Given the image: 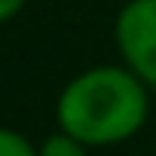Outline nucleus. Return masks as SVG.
I'll use <instances>...</instances> for the list:
<instances>
[{
	"instance_id": "1",
	"label": "nucleus",
	"mask_w": 156,
	"mask_h": 156,
	"mask_svg": "<svg viewBox=\"0 0 156 156\" xmlns=\"http://www.w3.org/2000/svg\"><path fill=\"white\" fill-rule=\"evenodd\" d=\"M150 92L129 64H95L61 86L55 122L89 147H116L147 126Z\"/></svg>"
},
{
	"instance_id": "2",
	"label": "nucleus",
	"mask_w": 156,
	"mask_h": 156,
	"mask_svg": "<svg viewBox=\"0 0 156 156\" xmlns=\"http://www.w3.org/2000/svg\"><path fill=\"white\" fill-rule=\"evenodd\" d=\"M113 46L156 92V0H126L113 19Z\"/></svg>"
},
{
	"instance_id": "3",
	"label": "nucleus",
	"mask_w": 156,
	"mask_h": 156,
	"mask_svg": "<svg viewBox=\"0 0 156 156\" xmlns=\"http://www.w3.org/2000/svg\"><path fill=\"white\" fill-rule=\"evenodd\" d=\"M37 147H40V156H89V144H83L80 138H73L64 129H55Z\"/></svg>"
},
{
	"instance_id": "4",
	"label": "nucleus",
	"mask_w": 156,
	"mask_h": 156,
	"mask_svg": "<svg viewBox=\"0 0 156 156\" xmlns=\"http://www.w3.org/2000/svg\"><path fill=\"white\" fill-rule=\"evenodd\" d=\"M0 156H40V147L25 132L6 126L0 132Z\"/></svg>"
},
{
	"instance_id": "5",
	"label": "nucleus",
	"mask_w": 156,
	"mask_h": 156,
	"mask_svg": "<svg viewBox=\"0 0 156 156\" xmlns=\"http://www.w3.org/2000/svg\"><path fill=\"white\" fill-rule=\"evenodd\" d=\"M25 6H28V0H0V22H3V25L16 22Z\"/></svg>"
},
{
	"instance_id": "6",
	"label": "nucleus",
	"mask_w": 156,
	"mask_h": 156,
	"mask_svg": "<svg viewBox=\"0 0 156 156\" xmlns=\"http://www.w3.org/2000/svg\"><path fill=\"white\" fill-rule=\"evenodd\" d=\"M153 119H156V107H153Z\"/></svg>"
}]
</instances>
